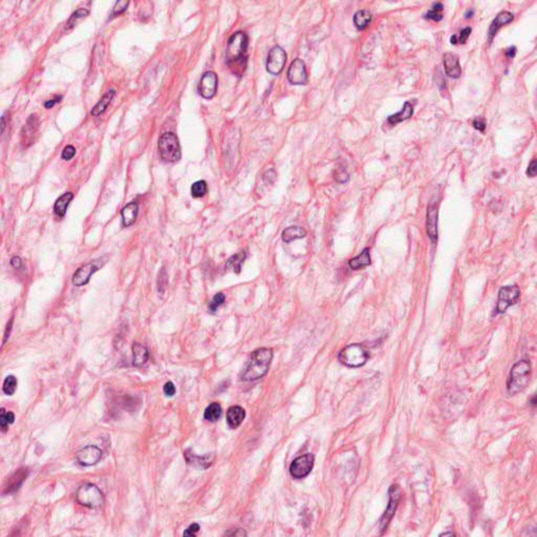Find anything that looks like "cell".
Here are the masks:
<instances>
[{"label":"cell","mask_w":537,"mask_h":537,"mask_svg":"<svg viewBox=\"0 0 537 537\" xmlns=\"http://www.w3.org/2000/svg\"><path fill=\"white\" fill-rule=\"evenodd\" d=\"M249 37L246 33L236 32L228 40L226 62L235 75L241 76L247 66Z\"/></svg>","instance_id":"6da1fadb"},{"label":"cell","mask_w":537,"mask_h":537,"mask_svg":"<svg viewBox=\"0 0 537 537\" xmlns=\"http://www.w3.org/2000/svg\"><path fill=\"white\" fill-rule=\"evenodd\" d=\"M273 359V352L271 348L262 347L254 350L249 358L247 366L241 374V380L255 381L266 376Z\"/></svg>","instance_id":"7a4b0ae2"},{"label":"cell","mask_w":537,"mask_h":537,"mask_svg":"<svg viewBox=\"0 0 537 537\" xmlns=\"http://www.w3.org/2000/svg\"><path fill=\"white\" fill-rule=\"evenodd\" d=\"M531 371V363L529 361L521 360L515 363L507 382L508 393L513 396L524 390L530 382Z\"/></svg>","instance_id":"3957f363"},{"label":"cell","mask_w":537,"mask_h":537,"mask_svg":"<svg viewBox=\"0 0 537 537\" xmlns=\"http://www.w3.org/2000/svg\"><path fill=\"white\" fill-rule=\"evenodd\" d=\"M339 361L348 367H361L369 359L368 350L359 343L349 344L338 356Z\"/></svg>","instance_id":"277c9868"},{"label":"cell","mask_w":537,"mask_h":537,"mask_svg":"<svg viewBox=\"0 0 537 537\" xmlns=\"http://www.w3.org/2000/svg\"><path fill=\"white\" fill-rule=\"evenodd\" d=\"M159 153L164 161L175 163L181 160L180 142L173 132H166L159 139Z\"/></svg>","instance_id":"5b68a950"},{"label":"cell","mask_w":537,"mask_h":537,"mask_svg":"<svg viewBox=\"0 0 537 537\" xmlns=\"http://www.w3.org/2000/svg\"><path fill=\"white\" fill-rule=\"evenodd\" d=\"M77 500L79 504L89 509H96L101 507L104 503V496L96 485L85 484L82 485L77 491Z\"/></svg>","instance_id":"8992f818"},{"label":"cell","mask_w":537,"mask_h":537,"mask_svg":"<svg viewBox=\"0 0 537 537\" xmlns=\"http://www.w3.org/2000/svg\"><path fill=\"white\" fill-rule=\"evenodd\" d=\"M520 297V289L516 284L504 286L498 292V299L494 315L505 313L510 306L516 304Z\"/></svg>","instance_id":"52a82bcc"},{"label":"cell","mask_w":537,"mask_h":537,"mask_svg":"<svg viewBox=\"0 0 537 537\" xmlns=\"http://www.w3.org/2000/svg\"><path fill=\"white\" fill-rule=\"evenodd\" d=\"M286 63V53L284 49L275 45L271 48L267 58V70L271 75L277 76L281 73Z\"/></svg>","instance_id":"ba28073f"},{"label":"cell","mask_w":537,"mask_h":537,"mask_svg":"<svg viewBox=\"0 0 537 537\" xmlns=\"http://www.w3.org/2000/svg\"><path fill=\"white\" fill-rule=\"evenodd\" d=\"M314 467V455L311 453H306L303 455H300L292 462L290 466V473L291 475L300 479L304 478L305 476L311 473V471Z\"/></svg>","instance_id":"9c48e42d"},{"label":"cell","mask_w":537,"mask_h":537,"mask_svg":"<svg viewBox=\"0 0 537 537\" xmlns=\"http://www.w3.org/2000/svg\"><path fill=\"white\" fill-rule=\"evenodd\" d=\"M388 494H389V502H388L387 509L385 510L384 514L382 515V517L380 519V528L382 530V533L385 531L386 528L388 527L389 522L392 519L393 515H395V512L400 503V499H401L400 487L398 485H391L388 490Z\"/></svg>","instance_id":"30bf717a"},{"label":"cell","mask_w":537,"mask_h":537,"mask_svg":"<svg viewBox=\"0 0 537 537\" xmlns=\"http://www.w3.org/2000/svg\"><path fill=\"white\" fill-rule=\"evenodd\" d=\"M217 84L218 79L216 74L213 73V71H207L200 78V81L197 86L198 94L205 99H212L216 95Z\"/></svg>","instance_id":"8fae6325"},{"label":"cell","mask_w":537,"mask_h":537,"mask_svg":"<svg viewBox=\"0 0 537 537\" xmlns=\"http://www.w3.org/2000/svg\"><path fill=\"white\" fill-rule=\"evenodd\" d=\"M288 80L294 85H305L309 81L305 64L301 59H295L288 69Z\"/></svg>","instance_id":"7c38bea8"},{"label":"cell","mask_w":537,"mask_h":537,"mask_svg":"<svg viewBox=\"0 0 537 537\" xmlns=\"http://www.w3.org/2000/svg\"><path fill=\"white\" fill-rule=\"evenodd\" d=\"M77 462L85 467L94 466V465L98 464L100 460L102 459V451L97 446H86L82 448L80 451H78L76 455Z\"/></svg>","instance_id":"4fadbf2b"},{"label":"cell","mask_w":537,"mask_h":537,"mask_svg":"<svg viewBox=\"0 0 537 537\" xmlns=\"http://www.w3.org/2000/svg\"><path fill=\"white\" fill-rule=\"evenodd\" d=\"M99 270L98 266H96L95 262H89L85 266H82L79 268L73 276V283L77 286H82L87 284L91 275L96 273Z\"/></svg>","instance_id":"5bb4252c"},{"label":"cell","mask_w":537,"mask_h":537,"mask_svg":"<svg viewBox=\"0 0 537 537\" xmlns=\"http://www.w3.org/2000/svg\"><path fill=\"white\" fill-rule=\"evenodd\" d=\"M438 209L435 204H430L427 211V234L429 238L434 243L438 240Z\"/></svg>","instance_id":"9a60e30c"},{"label":"cell","mask_w":537,"mask_h":537,"mask_svg":"<svg viewBox=\"0 0 537 537\" xmlns=\"http://www.w3.org/2000/svg\"><path fill=\"white\" fill-rule=\"evenodd\" d=\"M443 62H444V67H445L447 76L453 79L460 78L462 74V69L460 65L459 56L452 53H447L444 55Z\"/></svg>","instance_id":"2e32d148"},{"label":"cell","mask_w":537,"mask_h":537,"mask_svg":"<svg viewBox=\"0 0 537 537\" xmlns=\"http://www.w3.org/2000/svg\"><path fill=\"white\" fill-rule=\"evenodd\" d=\"M514 19V16L513 14L508 12V11H503L500 12L499 14H497V16L494 18V20L491 22L490 24V27H489V40L491 41L493 39L494 36L496 35V33L500 30V27H503L504 25L510 23L511 21H513Z\"/></svg>","instance_id":"e0dca14e"},{"label":"cell","mask_w":537,"mask_h":537,"mask_svg":"<svg viewBox=\"0 0 537 537\" xmlns=\"http://www.w3.org/2000/svg\"><path fill=\"white\" fill-rule=\"evenodd\" d=\"M185 457L186 460H187V462L193 465V466H196L199 468H208L212 465L214 459H215V455L211 453V454H206L204 456H198V455H195L194 453H192L191 450L188 449L185 451Z\"/></svg>","instance_id":"ac0fdd59"},{"label":"cell","mask_w":537,"mask_h":537,"mask_svg":"<svg viewBox=\"0 0 537 537\" xmlns=\"http://www.w3.org/2000/svg\"><path fill=\"white\" fill-rule=\"evenodd\" d=\"M245 417H246V411L242 407L232 406L229 408L227 412L228 425L230 426V428H233V429L237 428L242 423V421L245 420Z\"/></svg>","instance_id":"d6986e66"},{"label":"cell","mask_w":537,"mask_h":537,"mask_svg":"<svg viewBox=\"0 0 537 537\" xmlns=\"http://www.w3.org/2000/svg\"><path fill=\"white\" fill-rule=\"evenodd\" d=\"M148 349L139 342H134L132 345V364L135 367H141L148 361Z\"/></svg>","instance_id":"ffe728a7"},{"label":"cell","mask_w":537,"mask_h":537,"mask_svg":"<svg viewBox=\"0 0 537 537\" xmlns=\"http://www.w3.org/2000/svg\"><path fill=\"white\" fill-rule=\"evenodd\" d=\"M139 212V206L135 202H131L127 204L121 211L122 215V223H123L124 227H130L134 224L135 219L138 217Z\"/></svg>","instance_id":"44dd1931"},{"label":"cell","mask_w":537,"mask_h":537,"mask_svg":"<svg viewBox=\"0 0 537 537\" xmlns=\"http://www.w3.org/2000/svg\"><path fill=\"white\" fill-rule=\"evenodd\" d=\"M412 114H413V105L411 104V102L407 101L405 102L403 108L399 112L389 116L387 118V121L390 125H396L398 123H401V122L410 119L412 117Z\"/></svg>","instance_id":"7402d4cb"},{"label":"cell","mask_w":537,"mask_h":537,"mask_svg":"<svg viewBox=\"0 0 537 537\" xmlns=\"http://www.w3.org/2000/svg\"><path fill=\"white\" fill-rule=\"evenodd\" d=\"M370 263H371L370 253H369V249L367 248H365L359 255L354 257V258H352L348 261L349 267L353 270L363 269L365 267H368Z\"/></svg>","instance_id":"603a6c76"},{"label":"cell","mask_w":537,"mask_h":537,"mask_svg":"<svg viewBox=\"0 0 537 537\" xmlns=\"http://www.w3.org/2000/svg\"><path fill=\"white\" fill-rule=\"evenodd\" d=\"M37 131H38V120L36 119V117L31 116L30 119L27 120L26 124L24 125L22 132H21L22 138H24L23 143L30 142V144H32V142L34 140V135L37 133Z\"/></svg>","instance_id":"cb8c5ba5"},{"label":"cell","mask_w":537,"mask_h":537,"mask_svg":"<svg viewBox=\"0 0 537 537\" xmlns=\"http://www.w3.org/2000/svg\"><path fill=\"white\" fill-rule=\"evenodd\" d=\"M73 198H74L73 193L66 192L56 200L55 206H54V211H55V213L57 214V215H58L59 217H63L64 215H65L67 207L70 204L71 200H73Z\"/></svg>","instance_id":"d4e9b609"},{"label":"cell","mask_w":537,"mask_h":537,"mask_svg":"<svg viewBox=\"0 0 537 537\" xmlns=\"http://www.w3.org/2000/svg\"><path fill=\"white\" fill-rule=\"evenodd\" d=\"M27 476V470L22 468V469H19L18 471H16L15 473H14V475L9 479V484L8 486L5 487V492L8 493H11V492H14L19 489V487L21 486V484L23 483L24 479L26 478Z\"/></svg>","instance_id":"484cf974"},{"label":"cell","mask_w":537,"mask_h":537,"mask_svg":"<svg viewBox=\"0 0 537 537\" xmlns=\"http://www.w3.org/2000/svg\"><path fill=\"white\" fill-rule=\"evenodd\" d=\"M114 95H116V90H114V89H110V90L107 91L106 94L103 96V98L100 100V101L96 104V106L94 107V108H92V110H91L92 116L98 117L101 113H103L107 109V107H108L110 102L112 101Z\"/></svg>","instance_id":"4316f807"},{"label":"cell","mask_w":537,"mask_h":537,"mask_svg":"<svg viewBox=\"0 0 537 537\" xmlns=\"http://www.w3.org/2000/svg\"><path fill=\"white\" fill-rule=\"evenodd\" d=\"M306 231L303 228L298 226H292L286 228L282 232V239L284 242H291L293 240H296L299 238L305 237Z\"/></svg>","instance_id":"83f0119b"},{"label":"cell","mask_w":537,"mask_h":537,"mask_svg":"<svg viewBox=\"0 0 537 537\" xmlns=\"http://www.w3.org/2000/svg\"><path fill=\"white\" fill-rule=\"evenodd\" d=\"M373 19V15L367 10H361L358 11L354 16V23L358 30H364L366 28Z\"/></svg>","instance_id":"f1b7e54d"},{"label":"cell","mask_w":537,"mask_h":537,"mask_svg":"<svg viewBox=\"0 0 537 537\" xmlns=\"http://www.w3.org/2000/svg\"><path fill=\"white\" fill-rule=\"evenodd\" d=\"M221 412H223V409H221L219 403L214 402L206 408L204 418L209 422H215L220 418Z\"/></svg>","instance_id":"f546056e"},{"label":"cell","mask_w":537,"mask_h":537,"mask_svg":"<svg viewBox=\"0 0 537 537\" xmlns=\"http://www.w3.org/2000/svg\"><path fill=\"white\" fill-rule=\"evenodd\" d=\"M443 9H444L443 3L441 2L433 3L431 9L429 10L425 15V18L429 20H433V21H441L443 19V14H442Z\"/></svg>","instance_id":"4dcf8cb0"},{"label":"cell","mask_w":537,"mask_h":537,"mask_svg":"<svg viewBox=\"0 0 537 537\" xmlns=\"http://www.w3.org/2000/svg\"><path fill=\"white\" fill-rule=\"evenodd\" d=\"M245 258H246V253L243 251L239 252L238 254L232 256L231 258L229 259L227 266L231 267L236 273H239L241 269V264L243 263V261H245Z\"/></svg>","instance_id":"1f68e13d"},{"label":"cell","mask_w":537,"mask_h":537,"mask_svg":"<svg viewBox=\"0 0 537 537\" xmlns=\"http://www.w3.org/2000/svg\"><path fill=\"white\" fill-rule=\"evenodd\" d=\"M16 388H17V379L14 376L6 377L2 386V390L5 395L8 396L14 395V392L16 391Z\"/></svg>","instance_id":"d6a6232c"},{"label":"cell","mask_w":537,"mask_h":537,"mask_svg":"<svg viewBox=\"0 0 537 537\" xmlns=\"http://www.w3.org/2000/svg\"><path fill=\"white\" fill-rule=\"evenodd\" d=\"M14 420H15V416H14V413L11 412V411L6 412L4 410V408H2L1 411H0V425H1L3 432L6 431V429H8V426L10 424L14 423Z\"/></svg>","instance_id":"836d02e7"},{"label":"cell","mask_w":537,"mask_h":537,"mask_svg":"<svg viewBox=\"0 0 537 537\" xmlns=\"http://www.w3.org/2000/svg\"><path fill=\"white\" fill-rule=\"evenodd\" d=\"M207 192V183L205 181H197L191 186V194L193 197H202Z\"/></svg>","instance_id":"e575fe53"},{"label":"cell","mask_w":537,"mask_h":537,"mask_svg":"<svg viewBox=\"0 0 537 537\" xmlns=\"http://www.w3.org/2000/svg\"><path fill=\"white\" fill-rule=\"evenodd\" d=\"M87 15H88V11H87L86 9H79V10H77V11L73 14V15L70 16V18H69V20H68V22H67V24H66V28H70V27L75 26V25L77 24V22H78V20H80V19H82V18H84V17H86Z\"/></svg>","instance_id":"d590c367"},{"label":"cell","mask_w":537,"mask_h":537,"mask_svg":"<svg viewBox=\"0 0 537 537\" xmlns=\"http://www.w3.org/2000/svg\"><path fill=\"white\" fill-rule=\"evenodd\" d=\"M225 295L223 294V293H218V294H216L215 296L213 297L212 301L210 302V305H209V312L211 313H215L216 310L218 309V306H220L221 304H223L225 302Z\"/></svg>","instance_id":"8d00e7d4"},{"label":"cell","mask_w":537,"mask_h":537,"mask_svg":"<svg viewBox=\"0 0 537 537\" xmlns=\"http://www.w3.org/2000/svg\"><path fill=\"white\" fill-rule=\"evenodd\" d=\"M128 4H129V2H128V1H118L116 3V5L113 6L112 16H117V15H120V14H122V13H124L127 9Z\"/></svg>","instance_id":"74e56055"},{"label":"cell","mask_w":537,"mask_h":537,"mask_svg":"<svg viewBox=\"0 0 537 537\" xmlns=\"http://www.w3.org/2000/svg\"><path fill=\"white\" fill-rule=\"evenodd\" d=\"M75 154H76V149H75V147H74V146H71V145H68V146H66L65 148L63 149V151H62V159L66 160V161L71 160V159H73V157L75 156Z\"/></svg>","instance_id":"f35d334b"},{"label":"cell","mask_w":537,"mask_h":537,"mask_svg":"<svg viewBox=\"0 0 537 537\" xmlns=\"http://www.w3.org/2000/svg\"><path fill=\"white\" fill-rule=\"evenodd\" d=\"M335 180L337 181L338 183H346L348 181V174L346 173V171L343 169V168H340L338 169L337 171H336L335 173Z\"/></svg>","instance_id":"ab89813d"},{"label":"cell","mask_w":537,"mask_h":537,"mask_svg":"<svg viewBox=\"0 0 537 537\" xmlns=\"http://www.w3.org/2000/svg\"><path fill=\"white\" fill-rule=\"evenodd\" d=\"M471 32H472L471 27H465L464 30H462L459 37H457V42H459V43H461V44L466 43V41L469 38Z\"/></svg>","instance_id":"60d3db41"},{"label":"cell","mask_w":537,"mask_h":537,"mask_svg":"<svg viewBox=\"0 0 537 537\" xmlns=\"http://www.w3.org/2000/svg\"><path fill=\"white\" fill-rule=\"evenodd\" d=\"M472 126H473L478 131H485L486 122L482 118H475L473 121H472Z\"/></svg>","instance_id":"b9f144b4"},{"label":"cell","mask_w":537,"mask_h":537,"mask_svg":"<svg viewBox=\"0 0 537 537\" xmlns=\"http://www.w3.org/2000/svg\"><path fill=\"white\" fill-rule=\"evenodd\" d=\"M175 386L172 382H167L164 385V392L167 397H172L175 395Z\"/></svg>","instance_id":"7bdbcfd3"},{"label":"cell","mask_w":537,"mask_h":537,"mask_svg":"<svg viewBox=\"0 0 537 537\" xmlns=\"http://www.w3.org/2000/svg\"><path fill=\"white\" fill-rule=\"evenodd\" d=\"M537 173V164H536V159H533L531 161V163L529 164V167H528V170H527V175H529L530 177H534Z\"/></svg>","instance_id":"ee69618b"},{"label":"cell","mask_w":537,"mask_h":537,"mask_svg":"<svg viewBox=\"0 0 537 537\" xmlns=\"http://www.w3.org/2000/svg\"><path fill=\"white\" fill-rule=\"evenodd\" d=\"M198 531H199V525L198 524H192L184 532V536H194Z\"/></svg>","instance_id":"f6af8a7d"},{"label":"cell","mask_w":537,"mask_h":537,"mask_svg":"<svg viewBox=\"0 0 537 537\" xmlns=\"http://www.w3.org/2000/svg\"><path fill=\"white\" fill-rule=\"evenodd\" d=\"M11 264L12 266L15 268V269H19L21 268V266H22V261H21L20 257L18 256H14L11 258Z\"/></svg>","instance_id":"bcb514c9"},{"label":"cell","mask_w":537,"mask_h":537,"mask_svg":"<svg viewBox=\"0 0 537 537\" xmlns=\"http://www.w3.org/2000/svg\"><path fill=\"white\" fill-rule=\"evenodd\" d=\"M166 277H167L166 276V272H165V269H163L161 271V273L159 274V291L161 290V292H163V290H162L163 286H166V285H165V283L163 282L164 279H166Z\"/></svg>","instance_id":"7dc6e473"},{"label":"cell","mask_w":537,"mask_h":537,"mask_svg":"<svg viewBox=\"0 0 537 537\" xmlns=\"http://www.w3.org/2000/svg\"><path fill=\"white\" fill-rule=\"evenodd\" d=\"M61 99H62V97H56V98L53 99V100H48V101H46V102L44 103L45 108H52V107H53L56 103L60 102V100H61Z\"/></svg>","instance_id":"c3c4849f"},{"label":"cell","mask_w":537,"mask_h":537,"mask_svg":"<svg viewBox=\"0 0 537 537\" xmlns=\"http://www.w3.org/2000/svg\"><path fill=\"white\" fill-rule=\"evenodd\" d=\"M515 53H516V47L512 46V47H509V48H507V49H506V51H505V56L507 57V58L512 59V58H514Z\"/></svg>","instance_id":"681fc988"},{"label":"cell","mask_w":537,"mask_h":537,"mask_svg":"<svg viewBox=\"0 0 537 537\" xmlns=\"http://www.w3.org/2000/svg\"><path fill=\"white\" fill-rule=\"evenodd\" d=\"M226 535H232V536H234V535H235V536H243V535H247V533H246L245 531H243V530H242V529H236V530H234V531H232V532H228V533H226Z\"/></svg>","instance_id":"f907efd6"},{"label":"cell","mask_w":537,"mask_h":537,"mask_svg":"<svg viewBox=\"0 0 537 537\" xmlns=\"http://www.w3.org/2000/svg\"><path fill=\"white\" fill-rule=\"evenodd\" d=\"M474 14V11L473 10H468L466 13H465V18H471L472 16H473Z\"/></svg>","instance_id":"816d5d0a"},{"label":"cell","mask_w":537,"mask_h":537,"mask_svg":"<svg viewBox=\"0 0 537 537\" xmlns=\"http://www.w3.org/2000/svg\"><path fill=\"white\" fill-rule=\"evenodd\" d=\"M450 42H451V44H456L457 43V36H455V35L451 36Z\"/></svg>","instance_id":"f5cc1de1"},{"label":"cell","mask_w":537,"mask_h":537,"mask_svg":"<svg viewBox=\"0 0 537 537\" xmlns=\"http://www.w3.org/2000/svg\"><path fill=\"white\" fill-rule=\"evenodd\" d=\"M454 533L453 532H445V533H442L440 536H453Z\"/></svg>","instance_id":"db71d44e"},{"label":"cell","mask_w":537,"mask_h":537,"mask_svg":"<svg viewBox=\"0 0 537 537\" xmlns=\"http://www.w3.org/2000/svg\"><path fill=\"white\" fill-rule=\"evenodd\" d=\"M1 126H2V131H3V130H4V127H5V117H4V116L2 117V124H1Z\"/></svg>","instance_id":"11a10c76"}]
</instances>
